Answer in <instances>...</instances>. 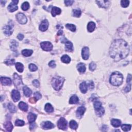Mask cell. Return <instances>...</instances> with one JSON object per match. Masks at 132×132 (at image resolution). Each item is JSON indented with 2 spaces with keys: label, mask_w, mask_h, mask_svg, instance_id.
Returning <instances> with one entry per match:
<instances>
[{
  "label": "cell",
  "mask_w": 132,
  "mask_h": 132,
  "mask_svg": "<svg viewBox=\"0 0 132 132\" xmlns=\"http://www.w3.org/2000/svg\"><path fill=\"white\" fill-rule=\"evenodd\" d=\"M18 2L19 1H16V0H14V1H12L11 3L8 6V10L11 12V13L16 11L18 9V7L17 5Z\"/></svg>",
  "instance_id": "cell-11"
},
{
  "label": "cell",
  "mask_w": 132,
  "mask_h": 132,
  "mask_svg": "<svg viewBox=\"0 0 132 132\" xmlns=\"http://www.w3.org/2000/svg\"><path fill=\"white\" fill-rule=\"evenodd\" d=\"M123 80L122 74L119 72L116 71L110 75L109 81L112 85L115 86H119L121 85Z\"/></svg>",
  "instance_id": "cell-2"
},
{
  "label": "cell",
  "mask_w": 132,
  "mask_h": 132,
  "mask_svg": "<svg viewBox=\"0 0 132 132\" xmlns=\"http://www.w3.org/2000/svg\"><path fill=\"white\" fill-rule=\"evenodd\" d=\"M44 109L47 113H51L53 112L54 111V108L53 106H52V105L50 103H47L46 104Z\"/></svg>",
  "instance_id": "cell-31"
},
{
  "label": "cell",
  "mask_w": 132,
  "mask_h": 132,
  "mask_svg": "<svg viewBox=\"0 0 132 132\" xmlns=\"http://www.w3.org/2000/svg\"><path fill=\"white\" fill-rule=\"evenodd\" d=\"M29 7V4L28 2H24L21 6L22 9L24 11H26L27 10H28Z\"/></svg>",
  "instance_id": "cell-40"
},
{
  "label": "cell",
  "mask_w": 132,
  "mask_h": 132,
  "mask_svg": "<svg viewBox=\"0 0 132 132\" xmlns=\"http://www.w3.org/2000/svg\"><path fill=\"white\" fill-rule=\"evenodd\" d=\"M11 97L13 98V100L15 102L18 101L20 99V92L17 90H13L11 92Z\"/></svg>",
  "instance_id": "cell-13"
},
{
  "label": "cell",
  "mask_w": 132,
  "mask_h": 132,
  "mask_svg": "<svg viewBox=\"0 0 132 132\" xmlns=\"http://www.w3.org/2000/svg\"><path fill=\"white\" fill-rule=\"evenodd\" d=\"M33 53V51L32 50L25 49L24 50L22 51V54L25 57H28L31 56Z\"/></svg>",
  "instance_id": "cell-32"
},
{
  "label": "cell",
  "mask_w": 132,
  "mask_h": 132,
  "mask_svg": "<svg viewBox=\"0 0 132 132\" xmlns=\"http://www.w3.org/2000/svg\"><path fill=\"white\" fill-rule=\"evenodd\" d=\"M94 107L97 115L99 116H102L104 113V108L102 106V103L99 101H96L94 103Z\"/></svg>",
  "instance_id": "cell-4"
},
{
  "label": "cell",
  "mask_w": 132,
  "mask_h": 132,
  "mask_svg": "<svg viewBox=\"0 0 132 132\" xmlns=\"http://www.w3.org/2000/svg\"><path fill=\"white\" fill-rule=\"evenodd\" d=\"M13 82L14 86L17 88H20L23 85L21 78L16 73H14V74Z\"/></svg>",
  "instance_id": "cell-6"
},
{
  "label": "cell",
  "mask_w": 132,
  "mask_h": 132,
  "mask_svg": "<svg viewBox=\"0 0 132 132\" xmlns=\"http://www.w3.org/2000/svg\"><path fill=\"white\" fill-rule=\"evenodd\" d=\"M5 63L7 65H8V66L13 65L14 64V59H9V60H7V61H6L5 62Z\"/></svg>",
  "instance_id": "cell-45"
},
{
  "label": "cell",
  "mask_w": 132,
  "mask_h": 132,
  "mask_svg": "<svg viewBox=\"0 0 132 132\" xmlns=\"http://www.w3.org/2000/svg\"><path fill=\"white\" fill-rule=\"evenodd\" d=\"M25 124L24 121H23V120H21L19 119H17V120L15 122V125L17 127H22Z\"/></svg>",
  "instance_id": "cell-41"
},
{
  "label": "cell",
  "mask_w": 132,
  "mask_h": 132,
  "mask_svg": "<svg viewBox=\"0 0 132 132\" xmlns=\"http://www.w3.org/2000/svg\"><path fill=\"white\" fill-rule=\"evenodd\" d=\"M29 69L31 71H36V70H37L38 68L35 65L33 64H31L29 65Z\"/></svg>",
  "instance_id": "cell-42"
},
{
  "label": "cell",
  "mask_w": 132,
  "mask_h": 132,
  "mask_svg": "<svg viewBox=\"0 0 132 132\" xmlns=\"http://www.w3.org/2000/svg\"><path fill=\"white\" fill-rule=\"evenodd\" d=\"M80 89L83 94H86L87 91L88 89V86L87 83L85 82H82L80 85Z\"/></svg>",
  "instance_id": "cell-20"
},
{
  "label": "cell",
  "mask_w": 132,
  "mask_h": 132,
  "mask_svg": "<svg viewBox=\"0 0 132 132\" xmlns=\"http://www.w3.org/2000/svg\"><path fill=\"white\" fill-rule=\"evenodd\" d=\"M28 122L30 123H32L34 122L35 121V120L36 119L37 115L32 113H29L28 115Z\"/></svg>",
  "instance_id": "cell-22"
},
{
  "label": "cell",
  "mask_w": 132,
  "mask_h": 132,
  "mask_svg": "<svg viewBox=\"0 0 132 132\" xmlns=\"http://www.w3.org/2000/svg\"><path fill=\"white\" fill-rule=\"evenodd\" d=\"M23 92L26 97H30L32 94L31 90L26 86H24L23 87Z\"/></svg>",
  "instance_id": "cell-29"
},
{
  "label": "cell",
  "mask_w": 132,
  "mask_h": 132,
  "mask_svg": "<svg viewBox=\"0 0 132 132\" xmlns=\"http://www.w3.org/2000/svg\"><path fill=\"white\" fill-rule=\"evenodd\" d=\"M61 42L65 44V48L66 50L68 52H72L73 51V44L70 41H68L67 39L65 37H63L61 39Z\"/></svg>",
  "instance_id": "cell-7"
},
{
  "label": "cell",
  "mask_w": 132,
  "mask_h": 132,
  "mask_svg": "<svg viewBox=\"0 0 132 132\" xmlns=\"http://www.w3.org/2000/svg\"><path fill=\"white\" fill-rule=\"evenodd\" d=\"M49 66H50V67H51L52 68H54L56 67V64L55 62L54 61H51L49 63Z\"/></svg>",
  "instance_id": "cell-49"
},
{
  "label": "cell",
  "mask_w": 132,
  "mask_h": 132,
  "mask_svg": "<svg viewBox=\"0 0 132 132\" xmlns=\"http://www.w3.org/2000/svg\"><path fill=\"white\" fill-rule=\"evenodd\" d=\"M96 67H97V65L94 62H91L89 65V69L91 71H94L96 69Z\"/></svg>",
  "instance_id": "cell-43"
},
{
  "label": "cell",
  "mask_w": 132,
  "mask_h": 132,
  "mask_svg": "<svg viewBox=\"0 0 132 132\" xmlns=\"http://www.w3.org/2000/svg\"><path fill=\"white\" fill-rule=\"evenodd\" d=\"M95 28V24L94 22H89L87 25V29L89 32H92L94 31Z\"/></svg>",
  "instance_id": "cell-26"
},
{
  "label": "cell",
  "mask_w": 132,
  "mask_h": 132,
  "mask_svg": "<svg viewBox=\"0 0 132 132\" xmlns=\"http://www.w3.org/2000/svg\"><path fill=\"white\" fill-rule=\"evenodd\" d=\"M86 108L85 107L80 106L76 110V117L78 118H80L82 117L84 113H85Z\"/></svg>",
  "instance_id": "cell-15"
},
{
  "label": "cell",
  "mask_w": 132,
  "mask_h": 132,
  "mask_svg": "<svg viewBox=\"0 0 132 132\" xmlns=\"http://www.w3.org/2000/svg\"><path fill=\"white\" fill-rule=\"evenodd\" d=\"M74 3V1H65V3L67 6H71Z\"/></svg>",
  "instance_id": "cell-50"
},
{
  "label": "cell",
  "mask_w": 132,
  "mask_h": 132,
  "mask_svg": "<svg viewBox=\"0 0 132 132\" xmlns=\"http://www.w3.org/2000/svg\"><path fill=\"white\" fill-rule=\"evenodd\" d=\"M88 87H89L90 90H92L94 88V84L92 82H90L89 83L87 84Z\"/></svg>",
  "instance_id": "cell-47"
},
{
  "label": "cell",
  "mask_w": 132,
  "mask_h": 132,
  "mask_svg": "<svg viewBox=\"0 0 132 132\" xmlns=\"http://www.w3.org/2000/svg\"><path fill=\"white\" fill-rule=\"evenodd\" d=\"M8 108L12 113H14L17 112V108L13 104L9 103L8 105Z\"/></svg>",
  "instance_id": "cell-35"
},
{
  "label": "cell",
  "mask_w": 132,
  "mask_h": 132,
  "mask_svg": "<svg viewBox=\"0 0 132 132\" xmlns=\"http://www.w3.org/2000/svg\"><path fill=\"white\" fill-rule=\"evenodd\" d=\"M129 3H130V1H121V5L122 7L126 8L129 5Z\"/></svg>",
  "instance_id": "cell-44"
},
{
  "label": "cell",
  "mask_w": 132,
  "mask_h": 132,
  "mask_svg": "<svg viewBox=\"0 0 132 132\" xmlns=\"http://www.w3.org/2000/svg\"><path fill=\"white\" fill-rule=\"evenodd\" d=\"M82 56L84 59H88L89 56V50L88 47H84L82 51Z\"/></svg>",
  "instance_id": "cell-16"
},
{
  "label": "cell",
  "mask_w": 132,
  "mask_h": 132,
  "mask_svg": "<svg viewBox=\"0 0 132 132\" xmlns=\"http://www.w3.org/2000/svg\"><path fill=\"white\" fill-rule=\"evenodd\" d=\"M17 38L19 40H22L24 38V36L22 34H19L18 35Z\"/></svg>",
  "instance_id": "cell-52"
},
{
  "label": "cell",
  "mask_w": 132,
  "mask_h": 132,
  "mask_svg": "<svg viewBox=\"0 0 132 132\" xmlns=\"http://www.w3.org/2000/svg\"><path fill=\"white\" fill-rule=\"evenodd\" d=\"M65 81V79L61 77L56 76L53 78L52 80V85L53 87L57 91L59 90L62 87Z\"/></svg>",
  "instance_id": "cell-3"
},
{
  "label": "cell",
  "mask_w": 132,
  "mask_h": 132,
  "mask_svg": "<svg viewBox=\"0 0 132 132\" xmlns=\"http://www.w3.org/2000/svg\"><path fill=\"white\" fill-rule=\"evenodd\" d=\"M121 122L119 119H113L111 120V124L115 127H118L121 125Z\"/></svg>",
  "instance_id": "cell-24"
},
{
  "label": "cell",
  "mask_w": 132,
  "mask_h": 132,
  "mask_svg": "<svg viewBox=\"0 0 132 132\" xmlns=\"http://www.w3.org/2000/svg\"><path fill=\"white\" fill-rule=\"evenodd\" d=\"M79 101V98L76 95H73L70 98L69 100V103L71 104H77Z\"/></svg>",
  "instance_id": "cell-30"
},
{
  "label": "cell",
  "mask_w": 132,
  "mask_h": 132,
  "mask_svg": "<svg viewBox=\"0 0 132 132\" xmlns=\"http://www.w3.org/2000/svg\"><path fill=\"white\" fill-rule=\"evenodd\" d=\"M16 68L17 71L20 73H22L24 70V66L20 62H17L16 64Z\"/></svg>",
  "instance_id": "cell-34"
},
{
  "label": "cell",
  "mask_w": 132,
  "mask_h": 132,
  "mask_svg": "<svg viewBox=\"0 0 132 132\" xmlns=\"http://www.w3.org/2000/svg\"><path fill=\"white\" fill-rule=\"evenodd\" d=\"M16 19L18 22L21 24H25L28 21L25 15L21 13H18L16 15Z\"/></svg>",
  "instance_id": "cell-10"
},
{
  "label": "cell",
  "mask_w": 132,
  "mask_h": 132,
  "mask_svg": "<svg viewBox=\"0 0 132 132\" xmlns=\"http://www.w3.org/2000/svg\"><path fill=\"white\" fill-rule=\"evenodd\" d=\"M37 100L36 99V98H32L29 100V102L31 103H32V104L35 103L37 102Z\"/></svg>",
  "instance_id": "cell-51"
},
{
  "label": "cell",
  "mask_w": 132,
  "mask_h": 132,
  "mask_svg": "<svg viewBox=\"0 0 132 132\" xmlns=\"http://www.w3.org/2000/svg\"><path fill=\"white\" fill-rule=\"evenodd\" d=\"M33 84L35 87H39V86H40L39 82V81L37 80H33Z\"/></svg>",
  "instance_id": "cell-46"
},
{
  "label": "cell",
  "mask_w": 132,
  "mask_h": 132,
  "mask_svg": "<svg viewBox=\"0 0 132 132\" xmlns=\"http://www.w3.org/2000/svg\"><path fill=\"white\" fill-rule=\"evenodd\" d=\"M57 126L59 129L65 130L67 128V121L64 118H61L57 122Z\"/></svg>",
  "instance_id": "cell-9"
},
{
  "label": "cell",
  "mask_w": 132,
  "mask_h": 132,
  "mask_svg": "<svg viewBox=\"0 0 132 132\" xmlns=\"http://www.w3.org/2000/svg\"><path fill=\"white\" fill-rule=\"evenodd\" d=\"M4 127L7 131L11 132L13 129V125L11 122L7 121L4 124Z\"/></svg>",
  "instance_id": "cell-27"
},
{
  "label": "cell",
  "mask_w": 132,
  "mask_h": 132,
  "mask_svg": "<svg viewBox=\"0 0 132 132\" xmlns=\"http://www.w3.org/2000/svg\"><path fill=\"white\" fill-rule=\"evenodd\" d=\"M62 30H59V31L57 33V35L59 36V35H62Z\"/></svg>",
  "instance_id": "cell-53"
},
{
  "label": "cell",
  "mask_w": 132,
  "mask_h": 132,
  "mask_svg": "<svg viewBox=\"0 0 132 132\" xmlns=\"http://www.w3.org/2000/svg\"><path fill=\"white\" fill-rule=\"evenodd\" d=\"M1 84L4 86H10L11 84V80L10 78L1 77Z\"/></svg>",
  "instance_id": "cell-17"
},
{
  "label": "cell",
  "mask_w": 132,
  "mask_h": 132,
  "mask_svg": "<svg viewBox=\"0 0 132 132\" xmlns=\"http://www.w3.org/2000/svg\"><path fill=\"white\" fill-rule=\"evenodd\" d=\"M131 81H132V75L131 74H128L127 77V86L124 88V91L125 92H129L131 89Z\"/></svg>",
  "instance_id": "cell-14"
},
{
  "label": "cell",
  "mask_w": 132,
  "mask_h": 132,
  "mask_svg": "<svg viewBox=\"0 0 132 132\" xmlns=\"http://www.w3.org/2000/svg\"><path fill=\"white\" fill-rule=\"evenodd\" d=\"M98 5L99 6L104 8H107L109 7L110 2L109 1H97Z\"/></svg>",
  "instance_id": "cell-18"
},
{
  "label": "cell",
  "mask_w": 132,
  "mask_h": 132,
  "mask_svg": "<svg viewBox=\"0 0 132 132\" xmlns=\"http://www.w3.org/2000/svg\"><path fill=\"white\" fill-rule=\"evenodd\" d=\"M132 125L131 124H123L121 126L122 130L124 132H128L131 130Z\"/></svg>",
  "instance_id": "cell-38"
},
{
  "label": "cell",
  "mask_w": 132,
  "mask_h": 132,
  "mask_svg": "<svg viewBox=\"0 0 132 132\" xmlns=\"http://www.w3.org/2000/svg\"><path fill=\"white\" fill-rule=\"evenodd\" d=\"M81 11L79 9H75L73 10V16L75 17H80L81 15Z\"/></svg>",
  "instance_id": "cell-39"
},
{
  "label": "cell",
  "mask_w": 132,
  "mask_h": 132,
  "mask_svg": "<svg viewBox=\"0 0 132 132\" xmlns=\"http://www.w3.org/2000/svg\"><path fill=\"white\" fill-rule=\"evenodd\" d=\"M54 127V125L52 122L50 121H47L43 122L42 124V127L44 130H48V129H51Z\"/></svg>",
  "instance_id": "cell-19"
},
{
  "label": "cell",
  "mask_w": 132,
  "mask_h": 132,
  "mask_svg": "<svg viewBox=\"0 0 132 132\" xmlns=\"http://www.w3.org/2000/svg\"><path fill=\"white\" fill-rule=\"evenodd\" d=\"M18 47V42H17L16 40H11L10 42V47L11 50L13 51H16L17 47Z\"/></svg>",
  "instance_id": "cell-21"
},
{
  "label": "cell",
  "mask_w": 132,
  "mask_h": 132,
  "mask_svg": "<svg viewBox=\"0 0 132 132\" xmlns=\"http://www.w3.org/2000/svg\"><path fill=\"white\" fill-rule=\"evenodd\" d=\"M41 49L46 51H50L53 49V45L48 41H44L40 43Z\"/></svg>",
  "instance_id": "cell-8"
},
{
  "label": "cell",
  "mask_w": 132,
  "mask_h": 132,
  "mask_svg": "<svg viewBox=\"0 0 132 132\" xmlns=\"http://www.w3.org/2000/svg\"><path fill=\"white\" fill-rule=\"evenodd\" d=\"M61 9L57 7H53L52 9L51 14L53 17H55L57 14H60L61 13Z\"/></svg>",
  "instance_id": "cell-23"
},
{
  "label": "cell",
  "mask_w": 132,
  "mask_h": 132,
  "mask_svg": "<svg viewBox=\"0 0 132 132\" xmlns=\"http://www.w3.org/2000/svg\"><path fill=\"white\" fill-rule=\"evenodd\" d=\"M48 27H49V22L47 19H44L40 23L39 28L41 31L44 32L47 31Z\"/></svg>",
  "instance_id": "cell-12"
},
{
  "label": "cell",
  "mask_w": 132,
  "mask_h": 132,
  "mask_svg": "<svg viewBox=\"0 0 132 132\" xmlns=\"http://www.w3.org/2000/svg\"><path fill=\"white\" fill-rule=\"evenodd\" d=\"M77 70L80 73H84L86 71V67L84 64L83 63H80L77 65Z\"/></svg>",
  "instance_id": "cell-25"
},
{
  "label": "cell",
  "mask_w": 132,
  "mask_h": 132,
  "mask_svg": "<svg viewBox=\"0 0 132 132\" xmlns=\"http://www.w3.org/2000/svg\"><path fill=\"white\" fill-rule=\"evenodd\" d=\"M130 52L128 43L123 39L114 40L109 48V55L115 61H119L125 58Z\"/></svg>",
  "instance_id": "cell-1"
},
{
  "label": "cell",
  "mask_w": 132,
  "mask_h": 132,
  "mask_svg": "<svg viewBox=\"0 0 132 132\" xmlns=\"http://www.w3.org/2000/svg\"><path fill=\"white\" fill-rule=\"evenodd\" d=\"M13 23L10 21L9 22L8 25H5L4 27L3 30L4 34L6 36H10L13 32Z\"/></svg>",
  "instance_id": "cell-5"
},
{
  "label": "cell",
  "mask_w": 132,
  "mask_h": 132,
  "mask_svg": "<svg viewBox=\"0 0 132 132\" xmlns=\"http://www.w3.org/2000/svg\"><path fill=\"white\" fill-rule=\"evenodd\" d=\"M19 108L24 112H27L28 110V106L25 103L23 102H20L19 104Z\"/></svg>",
  "instance_id": "cell-28"
},
{
  "label": "cell",
  "mask_w": 132,
  "mask_h": 132,
  "mask_svg": "<svg viewBox=\"0 0 132 132\" xmlns=\"http://www.w3.org/2000/svg\"><path fill=\"white\" fill-rule=\"evenodd\" d=\"M61 61L64 63H66V64H69V63L71 61V58L68 55H64L61 57Z\"/></svg>",
  "instance_id": "cell-33"
},
{
  "label": "cell",
  "mask_w": 132,
  "mask_h": 132,
  "mask_svg": "<svg viewBox=\"0 0 132 132\" xmlns=\"http://www.w3.org/2000/svg\"><path fill=\"white\" fill-rule=\"evenodd\" d=\"M70 127L73 130H76L78 127V124L77 122L74 120H71L70 122Z\"/></svg>",
  "instance_id": "cell-36"
},
{
  "label": "cell",
  "mask_w": 132,
  "mask_h": 132,
  "mask_svg": "<svg viewBox=\"0 0 132 132\" xmlns=\"http://www.w3.org/2000/svg\"><path fill=\"white\" fill-rule=\"evenodd\" d=\"M35 97L36 99L37 100H39V99H40L41 98L42 96H41V94H40L39 92H36L35 93Z\"/></svg>",
  "instance_id": "cell-48"
},
{
  "label": "cell",
  "mask_w": 132,
  "mask_h": 132,
  "mask_svg": "<svg viewBox=\"0 0 132 132\" xmlns=\"http://www.w3.org/2000/svg\"><path fill=\"white\" fill-rule=\"evenodd\" d=\"M66 28H67L68 29L70 30L71 31L74 32L76 31V26L72 24H67L66 25Z\"/></svg>",
  "instance_id": "cell-37"
}]
</instances>
